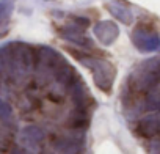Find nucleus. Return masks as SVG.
Listing matches in <instances>:
<instances>
[{
	"mask_svg": "<svg viewBox=\"0 0 160 154\" xmlns=\"http://www.w3.org/2000/svg\"><path fill=\"white\" fill-rule=\"evenodd\" d=\"M149 101H151V105H152L154 109H158V110H160V90H155V91L151 95Z\"/></svg>",
	"mask_w": 160,
	"mask_h": 154,
	"instance_id": "2",
	"label": "nucleus"
},
{
	"mask_svg": "<svg viewBox=\"0 0 160 154\" xmlns=\"http://www.w3.org/2000/svg\"><path fill=\"white\" fill-rule=\"evenodd\" d=\"M140 132L144 137H154L160 134V113H152L141 120Z\"/></svg>",
	"mask_w": 160,
	"mask_h": 154,
	"instance_id": "1",
	"label": "nucleus"
}]
</instances>
